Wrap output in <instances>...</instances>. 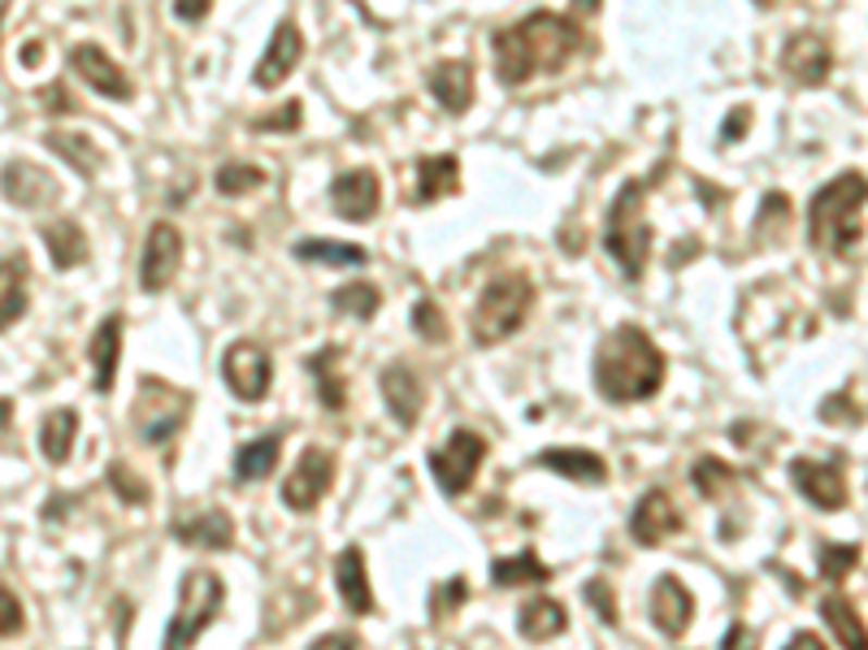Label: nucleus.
Wrapping results in <instances>:
<instances>
[{"label": "nucleus", "mask_w": 868, "mask_h": 650, "mask_svg": "<svg viewBox=\"0 0 868 650\" xmlns=\"http://www.w3.org/2000/svg\"><path fill=\"white\" fill-rule=\"evenodd\" d=\"M495 48V78L504 87H521L534 74H556L569 65V57L582 48V30L565 13H525L512 26H499L491 35Z\"/></svg>", "instance_id": "obj_1"}, {"label": "nucleus", "mask_w": 868, "mask_h": 650, "mask_svg": "<svg viewBox=\"0 0 868 650\" xmlns=\"http://www.w3.org/2000/svg\"><path fill=\"white\" fill-rule=\"evenodd\" d=\"M665 351L638 325H617L595 347V390L608 403H638L665 386Z\"/></svg>", "instance_id": "obj_2"}, {"label": "nucleus", "mask_w": 868, "mask_h": 650, "mask_svg": "<svg viewBox=\"0 0 868 650\" xmlns=\"http://www.w3.org/2000/svg\"><path fill=\"white\" fill-rule=\"evenodd\" d=\"M868 204V178L847 170L830 178L808 204V243L830 257H847L860 243V213Z\"/></svg>", "instance_id": "obj_3"}, {"label": "nucleus", "mask_w": 868, "mask_h": 650, "mask_svg": "<svg viewBox=\"0 0 868 650\" xmlns=\"http://www.w3.org/2000/svg\"><path fill=\"white\" fill-rule=\"evenodd\" d=\"M660 174H665V170H656L652 178H630V183H621V191H617V200H612V209H608L604 252L621 265V274H625L630 283L643 278L647 257H652V226H647V217H643V200H647V191L656 187Z\"/></svg>", "instance_id": "obj_4"}, {"label": "nucleus", "mask_w": 868, "mask_h": 650, "mask_svg": "<svg viewBox=\"0 0 868 650\" xmlns=\"http://www.w3.org/2000/svg\"><path fill=\"white\" fill-rule=\"evenodd\" d=\"M530 309H534V283L525 274H499L482 287V296L473 304L469 334H473L478 347H495L525 325Z\"/></svg>", "instance_id": "obj_5"}, {"label": "nucleus", "mask_w": 868, "mask_h": 650, "mask_svg": "<svg viewBox=\"0 0 868 650\" xmlns=\"http://www.w3.org/2000/svg\"><path fill=\"white\" fill-rule=\"evenodd\" d=\"M191 416V395L161 382V377H144L139 390H135V403H131V425L139 434V442L148 447H161L170 442Z\"/></svg>", "instance_id": "obj_6"}, {"label": "nucleus", "mask_w": 868, "mask_h": 650, "mask_svg": "<svg viewBox=\"0 0 868 650\" xmlns=\"http://www.w3.org/2000/svg\"><path fill=\"white\" fill-rule=\"evenodd\" d=\"M226 603V586L213 568H191L183 573V586H178V612L165 629V647H191L222 612Z\"/></svg>", "instance_id": "obj_7"}, {"label": "nucleus", "mask_w": 868, "mask_h": 650, "mask_svg": "<svg viewBox=\"0 0 868 650\" xmlns=\"http://www.w3.org/2000/svg\"><path fill=\"white\" fill-rule=\"evenodd\" d=\"M482 460H486V438L473 434V429H451V434L443 438V447H434L431 451V473H434V482H438V490H443L447 499H460V495L473 486Z\"/></svg>", "instance_id": "obj_8"}, {"label": "nucleus", "mask_w": 868, "mask_h": 650, "mask_svg": "<svg viewBox=\"0 0 868 650\" xmlns=\"http://www.w3.org/2000/svg\"><path fill=\"white\" fill-rule=\"evenodd\" d=\"M222 377H226V386L239 403H261L270 395V382H274V360L261 342L239 338L222 355Z\"/></svg>", "instance_id": "obj_9"}, {"label": "nucleus", "mask_w": 868, "mask_h": 650, "mask_svg": "<svg viewBox=\"0 0 868 650\" xmlns=\"http://www.w3.org/2000/svg\"><path fill=\"white\" fill-rule=\"evenodd\" d=\"M178 265H183V230L174 222H152L139 252V287L148 296H161L178 278Z\"/></svg>", "instance_id": "obj_10"}, {"label": "nucleus", "mask_w": 868, "mask_h": 650, "mask_svg": "<svg viewBox=\"0 0 868 650\" xmlns=\"http://www.w3.org/2000/svg\"><path fill=\"white\" fill-rule=\"evenodd\" d=\"M331 486H335V460L322 447H309L296 460L292 477L283 482V503L292 512H318V503L331 495Z\"/></svg>", "instance_id": "obj_11"}, {"label": "nucleus", "mask_w": 868, "mask_h": 650, "mask_svg": "<svg viewBox=\"0 0 868 650\" xmlns=\"http://www.w3.org/2000/svg\"><path fill=\"white\" fill-rule=\"evenodd\" d=\"M70 70H74L96 96H104V100H131V96H135L126 70H122L100 43H74V48H70Z\"/></svg>", "instance_id": "obj_12"}, {"label": "nucleus", "mask_w": 868, "mask_h": 650, "mask_svg": "<svg viewBox=\"0 0 868 650\" xmlns=\"http://www.w3.org/2000/svg\"><path fill=\"white\" fill-rule=\"evenodd\" d=\"M300 57H305V35H300V26H296L292 17H283V22L274 26V35H270V43H265V52H261V61H257V70H252V83H257L261 91L283 87L287 74L300 65Z\"/></svg>", "instance_id": "obj_13"}, {"label": "nucleus", "mask_w": 868, "mask_h": 650, "mask_svg": "<svg viewBox=\"0 0 868 650\" xmlns=\"http://www.w3.org/2000/svg\"><path fill=\"white\" fill-rule=\"evenodd\" d=\"M791 482H795V490H799L808 503H817L821 512H843V508H847V477L839 473V464L799 455V460H791Z\"/></svg>", "instance_id": "obj_14"}, {"label": "nucleus", "mask_w": 868, "mask_h": 650, "mask_svg": "<svg viewBox=\"0 0 868 650\" xmlns=\"http://www.w3.org/2000/svg\"><path fill=\"white\" fill-rule=\"evenodd\" d=\"M673 534H682V512L669 499V490H647L630 512V538L638 547H665Z\"/></svg>", "instance_id": "obj_15"}, {"label": "nucleus", "mask_w": 868, "mask_h": 650, "mask_svg": "<svg viewBox=\"0 0 868 650\" xmlns=\"http://www.w3.org/2000/svg\"><path fill=\"white\" fill-rule=\"evenodd\" d=\"M379 386H383V399H387L392 421H396L400 429H413V425L422 421V408H426V386H422L418 368L405 364V360H396V364L383 368Z\"/></svg>", "instance_id": "obj_16"}, {"label": "nucleus", "mask_w": 868, "mask_h": 650, "mask_svg": "<svg viewBox=\"0 0 868 650\" xmlns=\"http://www.w3.org/2000/svg\"><path fill=\"white\" fill-rule=\"evenodd\" d=\"M647 612H652V625L665 634V638H682L695 621V595L673 577V573H660L656 586H652V599H647Z\"/></svg>", "instance_id": "obj_17"}, {"label": "nucleus", "mask_w": 868, "mask_h": 650, "mask_svg": "<svg viewBox=\"0 0 868 650\" xmlns=\"http://www.w3.org/2000/svg\"><path fill=\"white\" fill-rule=\"evenodd\" d=\"M331 204L344 222H370L383 209V183L374 170H348L331 183Z\"/></svg>", "instance_id": "obj_18"}, {"label": "nucleus", "mask_w": 868, "mask_h": 650, "mask_svg": "<svg viewBox=\"0 0 868 650\" xmlns=\"http://www.w3.org/2000/svg\"><path fill=\"white\" fill-rule=\"evenodd\" d=\"M782 70H786L791 83H799V87H821V83L830 78V70H834V52H830V43H826L821 35L799 30V35H791L786 48H782Z\"/></svg>", "instance_id": "obj_19"}, {"label": "nucleus", "mask_w": 868, "mask_h": 650, "mask_svg": "<svg viewBox=\"0 0 868 650\" xmlns=\"http://www.w3.org/2000/svg\"><path fill=\"white\" fill-rule=\"evenodd\" d=\"M174 538L183 547H204V551H226L235 542V521L222 508H200L183 521H174Z\"/></svg>", "instance_id": "obj_20"}, {"label": "nucleus", "mask_w": 868, "mask_h": 650, "mask_svg": "<svg viewBox=\"0 0 868 650\" xmlns=\"http://www.w3.org/2000/svg\"><path fill=\"white\" fill-rule=\"evenodd\" d=\"M122 313H109L104 322L96 325V334H91V342H87V360H91V368H96V390L100 395H109L113 390V382H117V364H122Z\"/></svg>", "instance_id": "obj_21"}, {"label": "nucleus", "mask_w": 868, "mask_h": 650, "mask_svg": "<svg viewBox=\"0 0 868 650\" xmlns=\"http://www.w3.org/2000/svg\"><path fill=\"white\" fill-rule=\"evenodd\" d=\"M335 586H339V599L352 616H370L374 612V590H370V573H365V551L361 547H348L339 551L335 560Z\"/></svg>", "instance_id": "obj_22"}, {"label": "nucleus", "mask_w": 868, "mask_h": 650, "mask_svg": "<svg viewBox=\"0 0 868 650\" xmlns=\"http://www.w3.org/2000/svg\"><path fill=\"white\" fill-rule=\"evenodd\" d=\"M534 464L547 468V473H560V477H569V482H582V486H604V482H608L604 455L582 451V447H551V451L534 455Z\"/></svg>", "instance_id": "obj_23"}, {"label": "nucleus", "mask_w": 868, "mask_h": 650, "mask_svg": "<svg viewBox=\"0 0 868 650\" xmlns=\"http://www.w3.org/2000/svg\"><path fill=\"white\" fill-rule=\"evenodd\" d=\"M431 96L447 109V113H464L473 104V65L451 57V61H438L431 70Z\"/></svg>", "instance_id": "obj_24"}, {"label": "nucleus", "mask_w": 868, "mask_h": 650, "mask_svg": "<svg viewBox=\"0 0 868 650\" xmlns=\"http://www.w3.org/2000/svg\"><path fill=\"white\" fill-rule=\"evenodd\" d=\"M460 191V157L456 152H438L418 161V204L447 200Z\"/></svg>", "instance_id": "obj_25"}, {"label": "nucleus", "mask_w": 868, "mask_h": 650, "mask_svg": "<svg viewBox=\"0 0 868 650\" xmlns=\"http://www.w3.org/2000/svg\"><path fill=\"white\" fill-rule=\"evenodd\" d=\"M278 455H283V434H261V438L244 442V447L235 451V482H239V486L265 482V477L278 468Z\"/></svg>", "instance_id": "obj_26"}, {"label": "nucleus", "mask_w": 868, "mask_h": 650, "mask_svg": "<svg viewBox=\"0 0 868 650\" xmlns=\"http://www.w3.org/2000/svg\"><path fill=\"white\" fill-rule=\"evenodd\" d=\"M569 629V612H565V603H556V599H530L521 612H517V634L525 638V642H551V638H560Z\"/></svg>", "instance_id": "obj_27"}, {"label": "nucleus", "mask_w": 868, "mask_h": 650, "mask_svg": "<svg viewBox=\"0 0 868 650\" xmlns=\"http://www.w3.org/2000/svg\"><path fill=\"white\" fill-rule=\"evenodd\" d=\"M4 196L13 204H22V209H35V204L57 196V183L44 170H35L30 161H9L4 165Z\"/></svg>", "instance_id": "obj_28"}, {"label": "nucleus", "mask_w": 868, "mask_h": 650, "mask_svg": "<svg viewBox=\"0 0 868 650\" xmlns=\"http://www.w3.org/2000/svg\"><path fill=\"white\" fill-rule=\"evenodd\" d=\"M339 360H344V347H322V351L309 355V373L318 382V399H322L326 412H344L348 408V386H344Z\"/></svg>", "instance_id": "obj_29"}, {"label": "nucleus", "mask_w": 868, "mask_h": 650, "mask_svg": "<svg viewBox=\"0 0 868 650\" xmlns=\"http://www.w3.org/2000/svg\"><path fill=\"white\" fill-rule=\"evenodd\" d=\"M39 235H44V248L57 270H78L87 261V235L78 230V222L61 217V222H48Z\"/></svg>", "instance_id": "obj_30"}, {"label": "nucleus", "mask_w": 868, "mask_h": 650, "mask_svg": "<svg viewBox=\"0 0 868 650\" xmlns=\"http://www.w3.org/2000/svg\"><path fill=\"white\" fill-rule=\"evenodd\" d=\"M74 438H78V412L74 408H57L52 416H44L39 425V451L48 464H65L70 451H74Z\"/></svg>", "instance_id": "obj_31"}, {"label": "nucleus", "mask_w": 868, "mask_h": 650, "mask_svg": "<svg viewBox=\"0 0 868 650\" xmlns=\"http://www.w3.org/2000/svg\"><path fill=\"white\" fill-rule=\"evenodd\" d=\"M821 616H826V625H830V634L843 642V647H868V629L865 621H860V612H856V603L847 599V595H826L821 599Z\"/></svg>", "instance_id": "obj_32"}, {"label": "nucleus", "mask_w": 868, "mask_h": 650, "mask_svg": "<svg viewBox=\"0 0 868 650\" xmlns=\"http://www.w3.org/2000/svg\"><path fill=\"white\" fill-rule=\"evenodd\" d=\"M491 582H495L499 590H512V586H538V582H551V568H547L534 551H521V555L495 560V564H491Z\"/></svg>", "instance_id": "obj_33"}, {"label": "nucleus", "mask_w": 868, "mask_h": 650, "mask_svg": "<svg viewBox=\"0 0 868 650\" xmlns=\"http://www.w3.org/2000/svg\"><path fill=\"white\" fill-rule=\"evenodd\" d=\"M296 261H326L335 270H352V265H365L370 252L361 243H326V239H305L296 243Z\"/></svg>", "instance_id": "obj_34"}, {"label": "nucleus", "mask_w": 868, "mask_h": 650, "mask_svg": "<svg viewBox=\"0 0 868 650\" xmlns=\"http://www.w3.org/2000/svg\"><path fill=\"white\" fill-rule=\"evenodd\" d=\"M331 309L344 313V317L370 322V317H379V309H383V291H379L374 283H348V287H339V291L331 296Z\"/></svg>", "instance_id": "obj_35"}, {"label": "nucleus", "mask_w": 868, "mask_h": 650, "mask_svg": "<svg viewBox=\"0 0 868 650\" xmlns=\"http://www.w3.org/2000/svg\"><path fill=\"white\" fill-rule=\"evenodd\" d=\"M44 143H48L57 157H65L78 174H96V161H100V157H96V148L87 143V135H78V130H48Z\"/></svg>", "instance_id": "obj_36"}, {"label": "nucleus", "mask_w": 868, "mask_h": 650, "mask_svg": "<svg viewBox=\"0 0 868 650\" xmlns=\"http://www.w3.org/2000/svg\"><path fill=\"white\" fill-rule=\"evenodd\" d=\"M213 187H218V196L239 200V196L265 187V170H257V165H248V161H226V165L213 174Z\"/></svg>", "instance_id": "obj_37"}, {"label": "nucleus", "mask_w": 868, "mask_h": 650, "mask_svg": "<svg viewBox=\"0 0 868 650\" xmlns=\"http://www.w3.org/2000/svg\"><path fill=\"white\" fill-rule=\"evenodd\" d=\"M691 482H695V490H699L704 499H721V495L739 482V473H734L726 460H717V455H699L695 468H691Z\"/></svg>", "instance_id": "obj_38"}, {"label": "nucleus", "mask_w": 868, "mask_h": 650, "mask_svg": "<svg viewBox=\"0 0 868 650\" xmlns=\"http://www.w3.org/2000/svg\"><path fill=\"white\" fill-rule=\"evenodd\" d=\"M817 560H821V577H826V582H843V577L860 564V547H856V542H821V547H817Z\"/></svg>", "instance_id": "obj_39"}, {"label": "nucleus", "mask_w": 868, "mask_h": 650, "mask_svg": "<svg viewBox=\"0 0 868 650\" xmlns=\"http://www.w3.org/2000/svg\"><path fill=\"white\" fill-rule=\"evenodd\" d=\"M26 317V291H22V257H4V329Z\"/></svg>", "instance_id": "obj_40"}, {"label": "nucleus", "mask_w": 868, "mask_h": 650, "mask_svg": "<svg viewBox=\"0 0 868 650\" xmlns=\"http://www.w3.org/2000/svg\"><path fill=\"white\" fill-rule=\"evenodd\" d=\"M109 486H113V495H117L122 503H135V508H139V503H148V495H152V490H148V482H139V477H135V468H131V464H122V460H113V464H109Z\"/></svg>", "instance_id": "obj_41"}, {"label": "nucleus", "mask_w": 868, "mask_h": 650, "mask_svg": "<svg viewBox=\"0 0 868 650\" xmlns=\"http://www.w3.org/2000/svg\"><path fill=\"white\" fill-rule=\"evenodd\" d=\"M300 117H305L300 100H287V104L274 109V113H261V117L252 122V130H257V135H287V130H300Z\"/></svg>", "instance_id": "obj_42"}, {"label": "nucleus", "mask_w": 868, "mask_h": 650, "mask_svg": "<svg viewBox=\"0 0 868 650\" xmlns=\"http://www.w3.org/2000/svg\"><path fill=\"white\" fill-rule=\"evenodd\" d=\"M413 329H418L426 342H447V317L434 309V300H418V309H413Z\"/></svg>", "instance_id": "obj_43"}, {"label": "nucleus", "mask_w": 868, "mask_h": 650, "mask_svg": "<svg viewBox=\"0 0 868 650\" xmlns=\"http://www.w3.org/2000/svg\"><path fill=\"white\" fill-rule=\"evenodd\" d=\"M464 595H469L464 577H447L443 586H434L431 590V616H451V612L464 603Z\"/></svg>", "instance_id": "obj_44"}, {"label": "nucleus", "mask_w": 868, "mask_h": 650, "mask_svg": "<svg viewBox=\"0 0 868 650\" xmlns=\"http://www.w3.org/2000/svg\"><path fill=\"white\" fill-rule=\"evenodd\" d=\"M582 595H586V603L595 608V616H599L608 629H617V595L608 590V582H599V577H595V582H586V586H582Z\"/></svg>", "instance_id": "obj_45"}, {"label": "nucleus", "mask_w": 868, "mask_h": 650, "mask_svg": "<svg viewBox=\"0 0 868 650\" xmlns=\"http://www.w3.org/2000/svg\"><path fill=\"white\" fill-rule=\"evenodd\" d=\"M747 126H752V109H747V104H734V109L726 113V126H721V139H726V143H739V139L747 135Z\"/></svg>", "instance_id": "obj_46"}, {"label": "nucleus", "mask_w": 868, "mask_h": 650, "mask_svg": "<svg viewBox=\"0 0 868 650\" xmlns=\"http://www.w3.org/2000/svg\"><path fill=\"white\" fill-rule=\"evenodd\" d=\"M0 634H4V642H13L22 634V603L13 599V590H4V625H0Z\"/></svg>", "instance_id": "obj_47"}, {"label": "nucleus", "mask_w": 868, "mask_h": 650, "mask_svg": "<svg viewBox=\"0 0 868 650\" xmlns=\"http://www.w3.org/2000/svg\"><path fill=\"white\" fill-rule=\"evenodd\" d=\"M209 9H213V0H174L178 22H200V17H209Z\"/></svg>", "instance_id": "obj_48"}, {"label": "nucleus", "mask_w": 868, "mask_h": 650, "mask_svg": "<svg viewBox=\"0 0 868 650\" xmlns=\"http://www.w3.org/2000/svg\"><path fill=\"white\" fill-rule=\"evenodd\" d=\"M344 647H361V638L357 634H322V638H313V650H344Z\"/></svg>", "instance_id": "obj_49"}, {"label": "nucleus", "mask_w": 868, "mask_h": 650, "mask_svg": "<svg viewBox=\"0 0 868 650\" xmlns=\"http://www.w3.org/2000/svg\"><path fill=\"white\" fill-rule=\"evenodd\" d=\"M791 647H826V642H821V638H817V634H808V629H799V634H795V638H791Z\"/></svg>", "instance_id": "obj_50"}, {"label": "nucleus", "mask_w": 868, "mask_h": 650, "mask_svg": "<svg viewBox=\"0 0 868 650\" xmlns=\"http://www.w3.org/2000/svg\"><path fill=\"white\" fill-rule=\"evenodd\" d=\"M39 52H44L39 43H26V48H22V65H39Z\"/></svg>", "instance_id": "obj_51"}, {"label": "nucleus", "mask_w": 868, "mask_h": 650, "mask_svg": "<svg viewBox=\"0 0 868 650\" xmlns=\"http://www.w3.org/2000/svg\"><path fill=\"white\" fill-rule=\"evenodd\" d=\"M599 4H604V0H573L578 13H599Z\"/></svg>", "instance_id": "obj_52"}, {"label": "nucleus", "mask_w": 868, "mask_h": 650, "mask_svg": "<svg viewBox=\"0 0 868 650\" xmlns=\"http://www.w3.org/2000/svg\"><path fill=\"white\" fill-rule=\"evenodd\" d=\"M739 638H743V625H730V634H726V642H721V647H734Z\"/></svg>", "instance_id": "obj_53"}, {"label": "nucleus", "mask_w": 868, "mask_h": 650, "mask_svg": "<svg viewBox=\"0 0 868 650\" xmlns=\"http://www.w3.org/2000/svg\"><path fill=\"white\" fill-rule=\"evenodd\" d=\"M756 4H760V9H773V4H778V0H756Z\"/></svg>", "instance_id": "obj_54"}]
</instances>
